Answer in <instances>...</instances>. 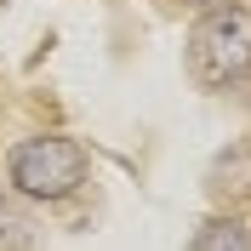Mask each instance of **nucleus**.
Here are the masks:
<instances>
[{
	"instance_id": "obj_6",
	"label": "nucleus",
	"mask_w": 251,
	"mask_h": 251,
	"mask_svg": "<svg viewBox=\"0 0 251 251\" xmlns=\"http://www.w3.org/2000/svg\"><path fill=\"white\" fill-rule=\"evenodd\" d=\"M183 6H217V0H183Z\"/></svg>"
},
{
	"instance_id": "obj_4",
	"label": "nucleus",
	"mask_w": 251,
	"mask_h": 251,
	"mask_svg": "<svg viewBox=\"0 0 251 251\" xmlns=\"http://www.w3.org/2000/svg\"><path fill=\"white\" fill-rule=\"evenodd\" d=\"M188 251H251V223L246 217H205L188 240Z\"/></svg>"
},
{
	"instance_id": "obj_2",
	"label": "nucleus",
	"mask_w": 251,
	"mask_h": 251,
	"mask_svg": "<svg viewBox=\"0 0 251 251\" xmlns=\"http://www.w3.org/2000/svg\"><path fill=\"white\" fill-rule=\"evenodd\" d=\"M6 177L23 200H69L86 188V149L63 131H40V137H23L6 160Z\"/></svg>"
},
{
	"instance_id": "obj_1",
	"label": "nucleus",
	"mask_w": 251,
	"mask_h": 251,
	"mask_svg": "<svg viewBox=\"0 0 251 251\" xmlns=\"http://www.w3.org/2000/svg\"><path fill=\"white\" fill-rule=\"evenodd\" d=\"M188 75L205 92H228L251 80V6L217 0L200 12V23L188 29Z\"/></svg>"
},
{
	"instance_id": "obj_3",
	"label": "nucleus",
	"mask_w": 251,
	"mask_h": 251,
	"mask_svg": "<svg viewBox=\"0 0 251 251\" xmlns=\"http://www.w3.org/2000/svg\"><path fill=\"white\" fill-rule=\"evenodd\" d=\"M205 188H211L217 200H251V137L228 143V149L211 160V172H205Z\"/></svg>"
},
{
	"instance_id": "obj_5",
	"label": "nucleus",
	"mask_w": 251,
	"mask_h": 251,
	"mask_svg": "<svg viewBox=\"0 0 251 251\" xmlns=\"http://www.w3.org/2000/svg\"><path fill=\"white\" fill-rule=\"evenodd\" d=\"M29 246H34L29 211H23L12 194H0V251H29Z\"/></svg>"
}]
</instances>
